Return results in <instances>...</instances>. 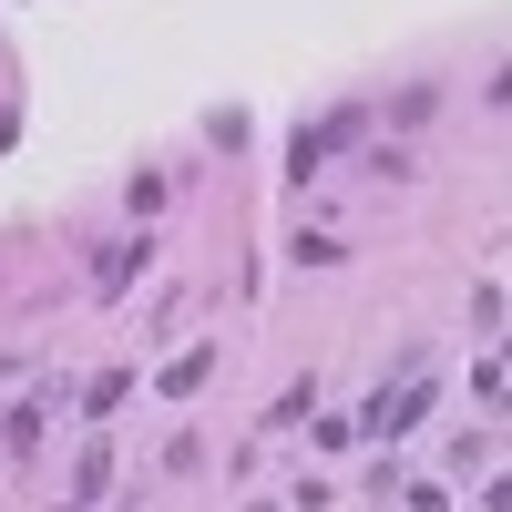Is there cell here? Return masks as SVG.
Returning a JSON list of instances; mask_svg holds the SVG:
<instances>
[{
  "label": "cell",
  "mask_w": 512,
  "mask_h": 512,
  "mask_svg": "<svg viewBox=\"0 0 512 512\" xmlns=\"http://www.w3.org/2000/svg\"><path fill=\"white\" fill-rule=\"evenodd\" d=\"M103 482H113V461H103V451H82V472H72V492H62V502H72V512H82V502H93V492H103Z\"/></svg>",
  "instance_id": "obj_1"
}]
</instances>
